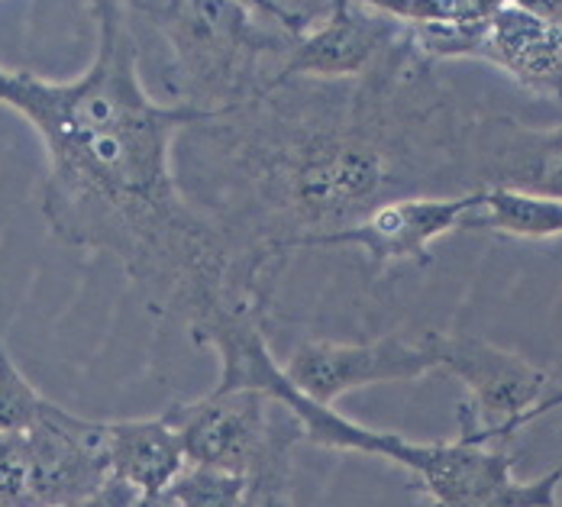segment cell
I'll return each mask as SVG.
<instances>
[{"label": "cell", "instance_id": "1", "mask_svg": "<svg viewBox=\"0 0 562 507\" xmlns=\"http://www.w3.org/2000/svg\"><path fill=\"white\" fill-rule=\"evenodd\" d=\"M404 26L379 65L349 81H272L239 108L184 126V194L276 284L291 252L397 198L479 191L472 129Z\"/></svg>", "mask_w": 562, "mask_h": 507}, {"label": "cell", "instance_id": "2", "mask_svg": "<svg viewBox=\"0 0 562 507\" xmlns=\"http://www.w3.org/2000/svg\"><path fill=\"white\" fill-rule=\"evenodd\" d=\"M98 53L75 81L0 71V101L46 143L40 214L53 236L113 256L139 297L198 339L226 317H266L272 288L181 188L175 146L211 111L159 104L139 71L130 0H91ZM221 113V111H217Z\"/></svg>", "mask_w": 562, "mask_h": 507}, {"label": "cell", "instance_id": "3", "mask_svg": "<svg viewBox=\"0 0 562 507\" xmlns=\"http://www.w3.org/2000/svg\"><path fill=\"white\" fill-rule=\"evenodd\" d=\"M198 342L221 356L217 388H262L294 410L307 443L369 452L404 465L434 507H540V485L514 478L510 455L495 443H482L469 433H456L447 443H411L401 433L359 427L339 417L334 404L304 395L269 352L266 317H226Z\"/></svg>", "mask_w": 562, "mask_h": 507}, {"label": "cell", "instance_id": "4", "mask_svg": "<svg viewBox=\"0 0 562 507\" xmlns=\"http://www.w3.org/2000/svg\"><path fill=\"white\" fill-rule=\"evenodd\" d=\"M143 81L169 108L229 111L279 78L297 36L239 0H130Z\"/></svg>", "mask_w": 562, "mask_h": 507}, {"label": "cell", "instance_id": "5", "mask_svg": "<svg viewBox=\"0 0 562 507\" xmlns=\"http://www.w3.org/2000/svg\"><path fill=\"white\" fill-rule=\"evenodd\" d=\"M111 475V420L46 401L33 427L0 433V507H75Z\"/></svg>", "mask_w": 562, "mask_h": 507}, {"label": "cell", "instance_id": "6", "mask_svg": "<svg viewBox=\"0 0 562 507\" xmlns=\"http://www.w3.org/2000/svg\"><path fill=\"white\" fill-rule=\"evenodd\" d=\"M178 430L188 462L256 475L276 452L294 450L304 427L294 410L262 388H214L211 395L171 404L166 410Z\"/></svg>", "mask_w": 562, "mask_h": 507}, {"label": "cell", "instance_id": "7", "mask_svg": "<svg viewBox=\"0 0 562 507\" xmlns=\"http://www.w3.org/2000/svg\"><path fill=\"white\" fill-rule=\"evenodd\" d=\"M469 397L459 404V430L482 443H505L547 397L550 372L479 337H447V365Z\"/></svg>", "mask_w": 562, "mask_h": 507}, {"label": "cell", "instance_id": "8", "mask_svg": "<svg viewBox=\"0 0 562 507\" xmlns=\"http://www.w3.org/2000/svg\"><path fill=\"white\" fill-rule=\"evenodd\" d=\"M447 365V337H382L372 342H301L284 372L307 397L334 404L337 397L385 382H417Z\"/></svg>", "mask_w": 562, "mask_h": 507}, {"label": "cell", "instance_id": "9", "mask_svg": "<svg viewBox=\"0 0 562 507\" xmlns=\"http://www.w3.org/2000/svg\"><path fill=\"white\" fill-rule=\"evenodd\" d=\"M482 191L447 194V198H397L375 207L359 224L339 233L321 236L311 249L321 246H356L372 262V269H385L392 262L430 266V243L459 229L462 217L479 204Z\"/></svg>", "mask_w": 562, "mask_h": 507}, {"label": "cell", "instance_id": "10", "mask_svg": "<svg viewBox=\"0 0 562 507\" xmlns=\"http://www.w3.org/2000/svg\"><path fill=\"white\" fill-rule=\"evenodd\" d=\"M401 33H404L401 20H394L375 7H366L359 0H342L321 26H314L294 43L276 81L362 78L401 40Z\"/></svg>", "mask_w": 562, "mask_h": 507}, {"label": "cell", "instance_id": "11", "mask_svg": "<svg viewBox=\"0 0 562 507\" xmlns=\"http://www.w3.org/2000/svg\"><path fill=\"white\" fill-rule=\"evenodd\" d=\"M472 162L479 191L514 188L562 201V123L530 126L510 116H475Z\"/></svg>", "mask_w": 562, "mask_h": 507}, {"label": "cell", "instance_id": "12", "mask_svg": "<svg viewBox=\"0 0 562 507\" xmlns=\"http://www.w3.org/2000/svg\"><path fill=\"white\" fill-rule=\"evenodd\" d=\"M482 61H492L540 98L562 101V23L505 3L488 23Z\"/></svg>", "mask_w": 562, "mask_h": 507}, {"label": "cell", "instance_id": "13", "mask_svg": "<svg viewBox=\"0 0 562 507\" xmlns=\"http://www.w3.org/2000/svg\"><path fill=\"white\" fill-rule=\"evenodd\" d=\"M113 475L143 488V495L166 492L188 465V452L166 414L139 420H111Z\"/></svg>", "mask_w": 562, "mask_h": 507}, {"label": "cell", "instance_id": "14", "mask_svg": "<svg viewBox=\"0 0 562 507\" xmlns=\"http://www.w3.org/2000/svg\"><path fill=\"white\" fill-rule=\"evenodd\" d=\"M459 229H485L514 239H553L562 236V201L514 188H488L462 217Z\"/></svg>", "mask_w": 562, "mask_h": 507}, {"label": "cell", "instance_id": "15", "mask_svg": "<svg viewBox=\"0 0 562 507\" xmlns=\"http://www.w3.org/2000/svg\"><path fill=\"white\" fill-rule=\"evenodd\" d=\"M181 507H246L252 498V478L217 465L188 462L169 485Z\"/></svg>", "mask_w": 562, "mask_h": 507}, {"label": "cell", "instance_id": "16", "mask_svg": "<svg viewBox=\"0 0 562 507\" xmlns=\"http://www.w3.org/2000/svg\"><path fill=\"white\" fill-rule=\"evenodd\" d=\"M49 397H43L30 382L26 375L16 369L13 356L0 352V433H16L36 424V417L43 414Z\"/></svg>", "mask_w": 562, "mask_h": 507}, {"label": "cell", "instance_id": "17", "mask_svg": "<svg viewBox=\"0 0 562 507\" xmlns=\"http://www.w3.org/2000/svg\"><path fill=\"white\" fill-rule=\"evenodd\" d=\"M288 482H291V450H281L252 475L256 507H294Z\"/></svg>", "mask_w": 562, "mask_h": 507}, {"label": "cell", "instance_id": "18", "mask_svg": "<svg viewBox=\"0 0 562 507\" xmlns=\"http://www.w3.org/2000/svg\"><path fill=\"white\" fill-rule=\"evenodd\" d=\"M342 0H276L281 13L288 16L291 23V33L301 40L304 33H311L314 26H321L334 10H337Z\"/></svg>", "mask_w": 562, "mask_h": 507}, {"label": "cell", "instance_id": "19", "mask_svg": "<svg viewBox=\"0 0 562 507\" xmlns=\"http://www.w3.org/2000/svg\"><path fill=\"white\" fill-rule=\"evenodd\" d=\"M139 498H143V488H136L133 482H126L120 475H111L94 495H88L75 507H136Z\"/></svg>", "mask_w": 562, "mask_h": 507}, {"label": "cell", "instance_id": "20", "mask_svg": "<svg viewBox=\"0 0 562 507\" xmlns=\"http://www.w3.org/2000/svg\"><path fill=\"white\" fill-rule=\"evenodd\" d=\"M239 3H246V7H252V10H259L266 20L279 23V26H284V30L291 33V23H288V16L281 13L279 7H276V0H239ZM291 36H294V33H291Z\"/></svg>", "mask_w": 562, "mask_h": 507}, {"label": "cell", "instance_id": "21", "mask_svg": "<svg viewBox=\"0 0 562 507\" xmlns=\"http://www.w3.org/2000/svg\"><path fill=\"white\" fill-rule=\"evenodd\" d=\"M560 407H562V388L560 392H553V395L543 397V401L527 414V424H530V420H537V417H543V414H550V410H560Z\"/></svg>", "mask_w": 562, "mask_h": 507}, {"label": "cell", "instance_id": "22", "mask_svg": "<svg viewBox=\"0 0 562 507\" xmlns=\"http://www.w3.org/2000/svg\"><path fill=\"white\" fill-rule=\"evenodd\" d=\"M136 507H181V505L171 498V492L166 488V492H156V495H143Z\"/></svg>", "mask_w": 562, "mask_h": 507}, {"label": "cell", "instance_id": "23", "mask_svg": "<svg viewBox=\"0 0 562 507\" xmlns=\"http://www.w3.org/2000/svg\"><path fill=\"white\" fill-rule=\"evenodd\" d=\"M246 507H256V502H252V498H249V505H246Z\"/></svg>", "mask_w": 562, "mask_h": 507}, {"label": "cell", "instance_id": "24", "mask_svg": "<svg viewBox=\"0 0 562 507\" xmlns=\"http://www.w3.org/2000/svg\"><path fill=\"white\" fill-rule=\"evenodd\" d=\"M49 507H65V505H49Z\"/></svg>", "mask_w": 562, "mask_h": 507}]
</instances>
